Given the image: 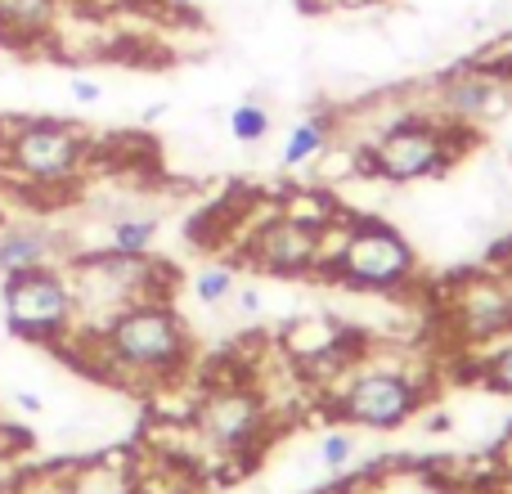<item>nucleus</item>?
Segmentation results:
<instances>
[{
	"mask_svg": "<svg viewBox=\"0 0 512 494\" xmlns=\"http://www.w3.org/2000/svg\"><path fill=\"white\" fill-rule=\"evenodd\" d=\"M72 252V243L63 239V230L45 221H23L0 230V279L18 270H41V265H59Z\"/></svg>",
	"mask_w": 512,
	"mask_h": 494,
	"instance_id": "obj_12",
	"label": "nucleus"
},
{
	"mask_svg": "<svg viewBox=\"0 0 512 494\" xmlns=\"http://www.w3.org/2000/svg\"><path fill=\"white\" fill-rule=\"evenodd\" d=\"M14 405L23 409V414H41V409H45V396H36V391H14Z\"/></svg>",
	"mask_w": 512,
	"mask_h": 494,
	"instance_id": "obj_22",
	"label": "nucleus"
},
{
	"mask_svg": "<svg viewBox=\"0 0 512 494\" xmlns=\"http://www.w3.org/2000/svg\"><path fill=\"white\" fill-rule=\"evenodd\" d=\"M432 378L414 373L409 364L369 360V351H355L342 369L333 373V387L324 391L328 414H337L346 427L364 432H396L414 423L427 409Z\"/></svg>",
	"mask_w": 512,
	"mask_h": 494,
	"instance_id": "obj_2",
	"label": "nucleus"
},
{
	"mask_svg": "<svg viewBox=\"0 0 512 494\" xmlns=\"http://www.w3.org/2000/svg\"><path fill=\"white\" fill-rule=\"evenodd\" d=\"M333 117L328 113H306L301 122L288 126L283 135V149H279V162L283 171H301V167H315L328 149H333Z\"/></svg>",
	"mask_w": 512,
	"mask_h": 494,
	"instance_id": "obj_13",
	"label": "nucleus"
},
{
	"mask_svg": "<svg viewBox=\"0 0 512 494\" xmlns=\"http://www.w3.org/2000/svg\"><path fill=\"white\" fill-rule=\"evenodd\" d=\"M194 427L212 450L252 454L270 432V405L248 382H221L194 405Z\"/></svg>",
	"mask_w": 512,
	"mask_h": 494,
	"instance_id": "obj_8",
	"label": "nucleus"
},
{
	"mask_svg": "<svg viewBox=\"0 0 512 494\" xmlns=\"http://www.w3.org/2000/svg\"><path fill=\"white\" fill-rule=\"evenodd\" d=\"M90 346L99 351L108 373H122L135 382H171L176 373H185L189 355H194L189 324L167 297H140L113 310L95 324Z\"/></svg>",
	"mask_w": 512,
	"mask_h": 494,
	"instance_id": "obj_1",
	"label": "nucleus"
},
{
	"mask_svg": "<svg viewBox=\"0 0 512 494\" xmlns=\"http://www.w3.org/2000/svg\"><path fill=\"white\" fill-rule=\"evenodd\" d=\"M72 288H77V301L81 310L86 306H99V319H108L113 310L131 306L140 297H162V265L153 256H122V252H81L72 261Z\"/></svg>",
	"mask_w": 512,
	"mask_h": 494,
	"instance_id": "obj_7",
	"label": "nucleus"
},
{
	"mask_svg": "<svg viewBox=\"0 0 512 494\" xmlns=\"http://www.w3.org/2000/svg\"><path fill=\"white\" fill-rule=\"evenodd\" d=\"M472 373H477L481 387L499 391V396H512V328L481 346V355L472 360Z\"/></svg>",
	"mask_w": 512,
	"mask_h": 494,
	"instance_id": "obj_15",
	"label": "nucleus"
},
{
	"mask_svg": "<svg viewBox=\"0 0 512 494\" xmlns=\"http://www.w3.org/2000/svg\"><path fill=\"white\" fill-rule=\"evenodd\" d=\"M162 113H167V104H153V108H144V122H158Z\"/></svg>",
	"mask_w": 512,
	"mask_h": 494,
	"instance_id": "obj_24",
	"label": "nucleus"
},
{
	"mask_svg": "<svg viewBox=\"0 0 512 494\" xmlns=\"http://www.w3.org/2000/svg\"><path fill=\"white\" fill-rule=\"evenodd\" d=\"M0 315L9 333L23 342L59 346L77 328L81 301L59 265H41V270H18L0 279Z\"/></svg>",
	"mask_w": 512,
	"mask_h": 494,
	"instance_id": "obj_6",
	"label": "nucleus"
},
{
	"mask_svg": "<svg viewBox=\"0 0 512 494\" xmlns=\"http://www.w3.org/2000/svg\"><path fill=\"white\" fill-rule=\"evenodd\" d=\"M90 135L59 117L5 122L0 131V171L27 189H59L86 171Z\"/></svg>",
	"mask_w": 512,
	"mask_h": 494,
	"instance_id": "obj_5",
	"label": "nucleus"
},
{
	"mask_svg": "<svg viewBox=\"0 0 512 494\" xmlns=\"http://www.w3.org/2000/svg\"><path fill=\"white\" fill-rule=\"evenodd\" d=\"M162 5H167L171 14H194V9L203 5V0H162Z\"/></svg>",
	"mask_w": 512,
	"mask_h": 494,
	"instance_id": "obj_23",
	"label": "nucleus"
},
{
	"mask_svg": "<svg viewBox=\"0 0 512 494\" xmlns=\"http://www.w3.org/2000/svg\"><path fill=\"white\" fill-rule=\"evenodd\" d=\"M225 126H230V140L234 144H261L270 135V108L261 99H239V104L225 113Z\"/></svg>",
	"mask_w": 512,
	"mask_h": 494,
	"instance_id": "obj_18",
	"label": "nucleus"
},
{
	"mask_svg": "<svg viewBox=\"0 0 512 494\" xmlns=\"http://www.w3.org/2000/svg\"><path fill=\"white\" fill-rule=\"evenodd\" d=\"M355 450H360V441H355V427H333V432H324L319 436V445H315V463L324 472H342V468H351L355 463Z\"/></svg>",
	"mask_w": 512,
	"mask_h": 494,
	"instance_id": "obj_19",
	"label": "nucleus"
},
{
	"mask_svg": "<svg viewBox=\"0 0 512 494\" xmlns=\"http://www.w3.org/2000/svg\"><path fill=\"white\" fill-rule=\"evenodd\" d=\"M324 256H328V230L319 225L301 221L292 212H279L270 221H261L252 230L248 247H243V261H252L256 270L265 274H315L324 270Z\"/></svg>",
	"mask_w": 512,
	"mask_h": 494,
	"instance_id": "obj_10",
	"label": "nucleus"
},
{
	"mask_svg": "<svg viewBox=\"0 0 512 494\" xmlns=\"http://www.w3.org/2000/svg\"><path fill=\"white\" fill-rule=\"evenodd\" d=\"M324 270L351 292H405L418 279L414 243L378 216H351L328 230Z\"/></svg>",
	"mask_w": 512,
	"mask_h": 494,
	"instance_id": "obj_3",
	"label": "nucleus"
},
{
	"mask_svg": "<svg viewBox=\"0 0 512 494\" xmlns=\"http://www.w3.org/2000/svg\"><path fill=\"white\" fill-rule=\"evenodd\" d=\"M234 288H239V270H234L230 261H212L203 265V270H194V279H189V292H194L198 306H225V301L234 297Z\"/></svg>",
	"mask_w": 512,
	"mask_h": 494,
	"instance_id": "obj_17",
	"label": "nucleus"
},
{
	"mask_svg": "<svg viewBox=\"0 0 512 494\" xmlns=\"http://www.w3.org/2000/svg\"><path fill=\"white\" fill-rule=\"evenodd\" d=\"M445 315L459 328L463 346H486L490 337L512 328V283L499 274H472L454 288Z\"/></svg>",
	"mask_w": 512,
	"mask_h": 494,
	"instance_id": "obj_11",
	"label": "nucleus"
},
{
	"mask_svg": "<svg viewBox=\"0 0 512 494\" xmlns=\"http://www.w3.org/2000/svg\"><path fill=\"white\" fill-rule=\"evenodd\" d=\"M158 234H162V221L153 212H122L104 225L99 247L104 252H122V256H153Z\"/></svg>",
	"mask_w": 512,
	"mask_h": 494,
	"instance_id": "obj_14",
	"label": "nucleus"
},
{
	"mask_svg": "<svg viewBox=\"0 0 512 494\" xmlns=\"http://www.w3.org/2000/svg\"><path fill=\"white\" fill-rule=\"evenodd\" d=\"M54 5H59V0H0V27H5L14 41L36 36L54 23Z\"/></svg>",
	"mask_w": 512,
	"mask_h": 494,
	"instance_id": "obj_16",
	"label": "nucleus"
},
{
	"mask_svg": "<svg viewBox=\"0 0 512 494\" xmlns=\"http://www.w3.org/2000/svg\"><path fill=\"white\" fill-rule=\"evenodd\" d=\"M468 140L472 131H459L436 113H400L360 144V162L369 176H382L391 185H414V180H432L445 167H454Z\"/></svg>",
	"mask_w": 512,
	"mask_h": 494,
	"instance_id": "obj_4",
	"label": "nucleus"
},
{
	"mask_svg": "<svg viewBox=\"0 0 512 494\" xmlns=\"http://www.w3.org/2000/svg\"><path fill=\"white\" fill-rule=\"evenodd\" d=\"M230 301H234V315H239V319H256L265 310V292L256 288V283H239Z\"/></svg>",
	"mask_w": 512,
	"mask_h": 494,
	"instance_id": "obj_21",
	"label": "nucleus"
},
{
	"mask_svg": "<svg viewBox=\"0 0 512 494\" xmlns=\"http://www.w3.org/2000/svg\"><path fill=\"white\" fill-rule=\"evenodd\" d=\"M68 95H72V104H81V108L104 104V86H99L95 77H81V72H72L68 77Z\"/></svg>",
	"mask_w": 512,
	"mask_h": 494,
	"instance_id": "obj_20",
	"label": "nucleus"
},
{
	"mask_svg": "<svg viewBox=\"0 0 512 494\" xmlns=\"http://www.w3.org/2000/svg\"><path fill=\"white\" fill-rule=\"evenodd\" d=\"M512 108V81L490 63H468L454 68L436 81V90L427 95V113H436L441 122L459 126V131H477L486 122H499Z\"/></svg>",
	"mask_w": 512,
	"mask_h": 494,
	"instance_id": "obj_9",
	"label": "nucleus"
}]
</instances>
